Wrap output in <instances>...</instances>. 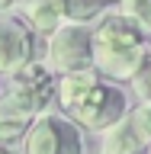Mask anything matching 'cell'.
Returning <instances> with one entry per match:
<instances>
[{
  "label": "cell",
  "mask_w": 151,
  "mask_h": 154,
  "mask_svg": "<svg viewBox=\"0 0 151 154\" xmlns=\"http://www.w3.org/2000/svg\"><path fill=\"white\" fill-rule=\"evenodd\" d=\"M32 61V32L23 19H0V77H13Z\"/></svg>",
  "instance_id": "6"
},
{
  "label": "cell",
  "mask_w": 151,
  "mask_h": 154,
  "mask_svg": "<svg viewBox=\"0 0 151 154\" xmlns=\"http://www.w3.org/2000/svg\"><path fill=\"white\" fill-rule=\"evenodd\" d=\"M129 119L135 122V128H138V135L145 138V144H148V154H151V103H142L135 112H129Z\"/></svg>",
  "instance_id": "14"
},
{
  "label": "cell",
  "mask_w": 151,
  "mask_h": 154,
  "mask_svg": "<svg viewBox=\"0 0 151 154\" xmlns=\"http://www.w3.org/2000/svg\"><path fill=\"white\" fill-rule=\"evenodd\" d=\"M125 116H129V96L116 84L100 80V84L68 112V119H71L77 128H84V132H106L109 125H116L119 119H125Z\"/></svg>",
  "instance_id": "4"
},
{
  "label": "cell",
  "mask_w": 151,
  "mask_h": 154,
  "mask_svg": "<svg viewBox=\"0 0 151 154\" xmlns=\"http://www.w3.org/2000/svg\"><path fill=\"white\" fill-rule=\"evenodd\" d=\"M64 7V19L68 23H77V26H87L106 13L109 0H61Z\"/></svg>",
  "instance_id": "10"
},
{
  "label": "cell",
  "mask_w": 151,
  "mask_h": 154,
  "mask_svg": "<svg viewBox=\"0 0 151 154\" xmlns=\"http://www.w3.org/2000/svg\"><path fill=\"white\" fill-rule=\"evenodd\" d=\"M119 13L125 19H132L142 32H151V0H122Z\"/></svg>",
  "instance_id": "11"
},
{
  "label": "cell",
  "mask_w": 151,
  "mask_h": 154,
  "mask_svg": "<svg viewBox=\"0 0 151 154\" xmlns=\"http://www.w3.org/2000/svg\"><path fill=\"white\" fill-rule=\"evenodd\" d=\"M13 7L19 10V19L29 32H42L52 35L61 23H64V7L61 0H16Z\"/></svg>",
  "instance_id": "7"
},
{
  "label": "cell",
  "mask_w": 151,
  "mask_h": 154,
  "mask_svg": "<svg viewBox=\"0 0 151 154\" xmlns=\"http://www.w3.org/2000/svg\"><path fill=\"white\" fill-rule=\"evenodd\" d=\"M0 154H10V148H3V144H0Z\"/></svg>",
  "instance_id": "16"
},
{
  "label": "cell",
  "mask_w": 151,
  "mask_h": 154,
  "mask_svg": "<svg viewBox=\"0 0 151 154\" xmlns=\"http://www.w3.org/2000/svg\"><path fill=\"white\" fill-rule=\"evenodd\" d=\"M96 84H100V74H96L93 67H87V71H71V74H58V80H55L58 106H61L64 112H71Z\"/></svg>",
  "instance_id": "9"
},
{
  "label": "cell",
  "mask_w": 151,
  "mask_h": 154,
  "mask_svg": "<svg viewBox=\"0 0 151 154\" xmlns=\"http://www.w3.org/2000/svg\"><path fill=\"white\" fill-rule=\"evenodd\" d=\"M45 67L52 74H71V71H87V67H93L90 29L77 26V23H61V26L48 35Z\"/></svg>",
  "instance_id": "5"
},
{
  "label": "cell",
  "mask_w": 151,
  "mask_h": 154,
  "mask_svg": "<svg viewBox=\"0 0 151 154\" xmlns=\"http://www.w3.org/2000/svg\"><path fill=\"white\" fill-rule=\"evenodd\" d=\"M100 154H148V144L138 135L135 122L125 116L116 125H109L103 132V141H100Z\"/></svg>",
  "instance_id": "8"
},
{
  "label": "cell",
  "mask_w": 151,
  "mask_h": 154,
  "mask_svg": "<svg viewBox=\"0 0 151 154\" xmlns=\"http://www.w3.org/2000/svg\"><path fill=\"white\" fill-rule=\"evenodd\" d=\"M23 154H84V135L68 116L45 109L29 122Z\"/></svg>",
  "instance_id": "3"
},
{
  "label": "cell",
  "mask_w": 151,
  "mask_h": 154,
  "mask_svg": "<svg viewBox=\"0 0 151 154\" xmlns=\"http://www.w3.org/2000/svg\"><path fill=\"white\" fill-rule=\"evenodd\" d=\"M132 84H135V96H138L142 103H151V51H148V58L142 61V67L135 71Z\"/></svg>",
  "instance_id": "12"
},
{
  "label": "cell",
  "mask_w": 151,
  "mask_h": 154,
  "mask_svg": "<svg viewBox=\"0 0 151 154\" xmlns=\"http://www.w3.org/2000/svg\"><path fill=\"white\" fill-rule=\"evenodd\" d=\"M13 3H16V0H0V13H7V10L13 7Z\"/></svg>",
  "instance_id": "15"
},
{
  "label": "cell",
  "mask_w": 151,
  "mask_h": 154,
  "mask_svg": "<svg viewBox=\"0 0 151 154\" xmlns=\"http://www.w3.org/2000/svg\"><path fill=\"white\" fill-rule=\"evenodd\" d=\"M52 100H55V74L45 64L29 61L19 74L10 77V90L0 100V119H16L29 125L48 109Z\"/></svg>",
  "instance_id": "2"
},
{
  "label": "cell",
  "mask_w": 151,
  "mask_h": 154,
  "mask_svg": "<svg viewBox=\"0 0 151 154\" xmlns=\"http://www.w3.org/2000/svg\"><path fill=\"white\" fill-rule=\"evenodd\" d=\"M26 122H16V119H0V144L10 148V144H16L26 138Z\"/></svg>",
  "instance_id": "13"
},
{
  "label": "cell",
  "mask_w": 151,
  "mask_h": 154,
  "mask_svg": "<svg viewBox=\"0 0 151 154\" xmlns=\"http://www.w3.org/2000/svg\"><path fill=\"white\" fill-rule=\"evenodd\" d=\"M93 71L109 80H132L135 71L148 58L145 32L122 13H103L100 26L90 32Z\"/></svg>",
  "instance_id": "1"
}]
</instances>
